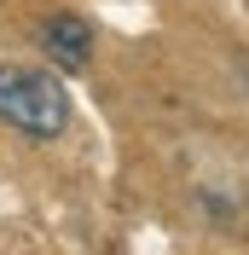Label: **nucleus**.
Listing matches in <instances>:
<instances>
[{
	"label": "nucleus",
	"mask_w": 249,
	"mask_h": 255,
	"mask_svg": "<svg viewBox=\"0 0 249 255\" xmlns=\"http://www.w3.org/2000/svg\"><path fill=\"white\" fill-rule=\"evenodd\" d=\"M0 122L23 139H58L70 128V93L64 81L29 64H0Z\"/></svg>",
	"instance_id": "nucleus-1"
},
{
	"label": "nucleus",
	"mask_w": 249,
	"mask_h": 255,
	"mask_svg": "<svg viewBox=\"0 0 249 255\" xmlns=\"http://www.w3.org/2000/svg\"><path fill=\"white\" fill-rule=\"evenodd\" d=\"M41 47H47V58L58 70H87L93 64V23L76 12H58L41 23Z\"/></svg>",
	"instance_id": "nucleus-2"
}]
</instances>
